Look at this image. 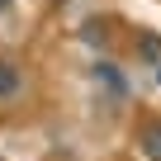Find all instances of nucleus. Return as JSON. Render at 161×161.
Here are the masks:
<instances>
[{"instance_id":"nucleus-1","label":"nucleus","mask_w":161,"mask_h":161,"mask_svg":"<svg viewBox=\"0 0 161 161\" xmlns=\"http://www.w3.org/2000/svg\"><path fill=\"white\" fill-rule=\"evenodd\" d=\"M137 142H142V156H147V161H161V119H152V123H142V133H137Z\"/></svg>"},{"instance_id":"nucleus-2","label":"nucleus","mask_w":161,"mask_h":161,"mask_svg":"<svg viewBox=\"0 0 161 161\" xmlns=\"http://www.w3.org/2000/svg\"><path fill=\"white\" fill-rule=\"evenodd\" d=\"M95 76H100V80H104V86H109V90H114V95H123V90H128V86H123V76H119V71H114V66H109V62H100V66H95Z\"/></svg>"},{"instance_id":"nucleus-3","label":"nucleus","mask_w":161,"mask_h":161,"mask_svg":"<svg viewBox=\"0 0 161 161\" xmlns=\"http://www.w3.org/2000/svg\"><path fill=\"white\" fill-rule=\"evenodd\" d=\"M14 90H19V71L10 62H0V95H14Z\"/></svg>"},{"instance_id":"nucleus-4","label":"nucleus","mask_w":161,"mask_h":161,"mask_svg":"<svg viewBox=\"0 0 161 161\" xmlns=\"http://www.w3.org/2000/svg\"><path fill=\"white\" fill-rule=\"evenodd\" d=\"M142 57L161 62V38H156V33H147V38H142Z\"/></svg>"},{"instance_id":"nucleus-5","label":"nucleus","mask_w":161,"mask_h":161,"mask_svg":"<svg viewBox=\"0 0 161 161\" xmlns=\"http://www.w3.org/2000/svg\"><path fill=\"white\" fill-rule=\"evenodd\" d=\"M0 10H10V0H0Z\"/></svg>"},{"instance_id":"nucleus-6","label":"nucleus","mask_w":161,"mask_h":161,"mask_svg":"<svg viewBox=\"0 0 161 161\" xmlns=\"http://www.w3.org/2000/svg\"><path fill=\"white\" fill-rule=\"evenodd\" d=\"M156 80H161V66H156Z\"/></svg>"}]
</instances>
